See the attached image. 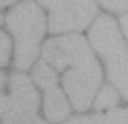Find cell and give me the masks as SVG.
I'll list each match as a JSON object with an SVG mask.
<instances>
[{"instance_id": "1", "label": "cell", "mask_w": 128, "mask_h": 124, "mask_svg": "<svg viewBox=\"0 0 128 124\" xmlns=\"http://www.w3.org/2000/svg\"><path fill=\"white\" fill-rule=\"evenodd\" d=\"M42 58L54 66V70H64V91L70 97L74 110H87L101 85V68L91 52V46L78 33L54 37L42 48Z\"/></svg>"}, {"instance_id": "2", "label": "cell", "mask_w": 128, "mask_h": 124, "mask_svg": "<svg viewBox=\"0 0 128 124\" xmlns=\"http://www.w3.org/2000/svg\"><path fill=\"white\" fill-rule=\"evenodd\" d=\"M89 41L106 62L108 81L124 99H128V48L122 39L118 23L108 15L97 17L89 29Z\"/></svg>"}, {"instance_id": "3", "label": "cell", "mask_w": 128, "mask_h": 124, "mask_svg": "<svg viewBox=\"0 0 128 124\" xmlns=\"http://www.w3.org/2000/svg\"><path fill=\"white\" fill-rule=\"evenodd\" d=\"M8 31L14 35V66L27 70L39 56L42 37L46 33V19L37 2L23 0L6 17Z\"/></svg>"}, {"instance_id": "4", "label": "cell", "mask_w": 128, "mask_h": 124, "mask_svg": "<svg viewBox=\"0 0 128 124\" xmlns=\"http://www.w3.org/2000/svg\"><path fill=\"white\" fill-rule=\"evenodd\" d=\"M50 11L48 29L52 33L81 31L89 27L93 17L97 15L95 0H37Z\"/></svg>"}, {"instance_id": "5", "label": "cell", "mask_w": 128, "mask_h": 124, "mask_svg": "<svg viewBox=\"0 0 128 124\" xmlns=\"http://www.w3.org/2000/svg\"><path fill=\"white\" fill-rule=\"evenodd\" d=\"M33 83L44 91V112L50 122H62L68 118L70 105L66 101V95L58 87V77H56L54 66H50L46 60H39L33 66Z\"/></svg>"}, {"instance_id": "6", "label": "cell", "mask_w": 128, "mask_h": 124, "mask_svg": "<svg viewBox=\"0 0 128 124\" xmlns=\"http://www.w3.org/2000/svg\"><path fill=\"white\" fill-rule=\"evenodd\" d=\"M8 85H10V105L2 118V124L17 122L21 118H25V116H31L39 107V95L33 87V83L29 81V77L14 72V74H10Z\"/></svg>"}, {"instance_id": "7", "label": "cell", "mask_w": 128, "mask_h": 124, "mask_svg": "<svg viewBox=\"0 0 128 124\" xmlns=\"http://www.w3.org/2000/svg\"><path fill=\"white\" fill-rule=\"evenodd\" d=\"M62 124H128V107L112 110L108 114H93V116H74Z\"/></svg>"}, {"instance_id": "8", "label": "cell", "mask_w": 128, "mask_h": 124, "mask_svg": "<svg viewBox=\"0 0 128 124\" xmlns=\"http://www.w3.org/2000/svg\"><path fill=\"white\" fill-rule=\"evenodd\" d=\"M118 101H120V91L112 85H103L101 87V91L97 93V97L93 99V107L95 110H114V107L118 105Z\"/></svg>"}, {"instance_id": "9", "label": "cell", "mask_w": 128, "mask_h": 124, "mask_svg": "<svg viewBox=\"0 0 128 124\" xmlns=\"http://www.w3.org/2000/svg\"><path fill=\"white\" fill-rule=\"evenodd\" d=\"M8 58H10V39L6 33L0 31V66L8 64Z\"/></svg>"}, {"instance_id": "10", "label": "cell", "mask_w": 128, "mask_h": 124, "mask_svg": "<svg viewBox=\"0 0 128 124\" xmlns=\"http://www.w3.org/2000/svg\"><path fill=\"white\" fill-rule=\"evenodd\" d=\"M99 2L110 13H124V11H128V0H99Z\"/></svg>"}, {"instance_id": "11", "label": "cell", "mask_w": 128, "mask_h": 124, "mask_svg": "<svg viewBox=\"0 0 128 124\" xmlns=\"http://www.w3.org/2000/svg\"><path fill=\"white\" fill-rule=\"evenodd\" d=\"M120 29H122L124 37H126V41H128V11L122 15V19H120Z\"/></svg>"}, {"instance_id": "12", "label": "cell", "mask_w": 128, "mask_h": 124, "mask_svg": "<svg viewBox=\"0 0 128 124\" xmlns=\"http://www.w3.org/2000/svg\"><path fill=\"white\" fill-rule=\"evenodd\" d=\"M17 0H0V6H8V4H14Z\"/></svg>"}, {"instance_id": "13", "label": "cell", "mask_w": 128, "mask_h": 124, "mask_svg": "<svg viewBox=\"0 0 128 124\" xmlns=\"http://www.w3.org/2000/svg\"><path fill=\"white\" fill-rule=\"evenodd\" d=\"M4 83H6V77H4V72H2V70H0V87H2V85H4Z\"/></svg>"}, {"instance_id": "14", "label": "cell", "mask_w": 128, "mask_h": 124, "mask_svg": "<svg viewBox=\"0 0 128 124\" xmlns=\"http://www.w3.org/2000/svg\"><path fill=\"white\" fill-rule=\"evenodd\" d=\"M2 21H4V19H2V15H0V23H2Z\"/></svg>"}]
</instances>
